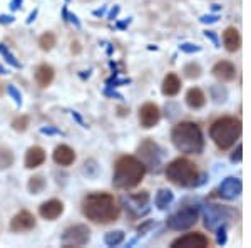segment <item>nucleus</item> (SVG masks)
Returning a JSON list of instances; mask_svg holds the SVG:
<instances>
[{"instance_id":"nucleus-1","label":"nucleus","mask_w":251,"mask_h":248,"mask_svg":"<svg viewBox=\"0 0 251 248\" xmlns=\"http://www.w3.org/2000/svg\"><path fill=\"white\" fill-rule=\"evenodd\" d=\"M121 208L109 193H92L82 200V215L87 220L100 225H107L119 218Z\"/></svg>"},{"instance_id":"nucleus-2","label":"nucleus","mask_w":251,"mask_h":248,"mask_svg":"<svg viewBox=\"0 0 251 248\" xmlns=\"http://www.w3.org/2000/svg\"><path fill=\"white\" fill-rule=\"evenodd\" d=\"M146 174V166L141 160L134 156H121L116 161L112 185L117 190H131L136 188L143 181Z\"/></svg>"},{"instance_id":"nucleus-3","label":"nucleus","mask_w":251,"mask_h":248,"mask_svg":"<svg viewBox=\"0 0 251 248\" xmlns=\"http://www.w3.org/2000/svg\"><path fill=\"white\" fill-rule=\"evenodd\" d=\"M171 139L177 151L186 154H201L204 149V138L200 126L191 121H183L173 129Z\"/></svg>"},{"instance_id":"nucleus-4","label":"nucleus","mask_w":251,"mask_h":248,"mask_svg":"<svg viewBox=\"0 0 251 248\" xmlns=\"http://www.w3.org/2000/svg\"><path fill=\"white\" fill-rule=\"evenodd\" d=\"M209 136H211V139L218 148L226 151L241 136V121L236 119V117H221V119L214 121L211 124Z\"/></svg>"},{"instance_id":"nucleus-5","label":"nucleus","mask_w":251,"mask_h":248,"mask_svg":"<svg viewBox=\"0 0 251 248\" xmlns=\"http://www.w3.org/2000/svg\"><path fill=\"white\" fill-rule=\"evenodd\" d=\"M166 178L176 186H196V180L200 178L198 168L193 161L186 158H177L166 166Z\"/></svg>"},{"instance_id":"nucleus-6","label":"nucleus","mask_w":251,"mask_h":248,"mask_svg":"<svg viewBox=\"0 0 251 248\" xmlns=\"http://www.w3.org/2000/svg\"><path fill=\"white\" fill-rule=\"evenodd\" d=\"M198 217H200L198 206L188 205V206H183L181 210H177L176 213H173L171 217H168L166 225H168V228H171L174 231H183L196 225Z\"/></svg>"},{"instance_id":"nucleus-7","label":"nucleus","mask_w":251,"mask_h":248,"mask_svg":"<svg viewBox=\"0 0 251 248\" xmlns=\"http://www.w3.org/2000/svg\"><path fill=\"white\" fill-rule=\"evenodd\" d=\"M204 215V226L209 231H216L218 226L225 225L228 220H231L233 211L228 206H220V205H206L203 208Z\"/></svg>"},{"instance_id":"nucleus-8","label":"nucleus","mask_w":251,"mask_h":248,"mask_svg":"<svg viewBox=\"0 0 251 248\" xmlns=\"http://www.w3.org/2000/svg\"><path fill=\"white\" fill-rule=\"evenodd\" d=\"M62 245L64 247H84L86 243H89L91 240V230L86 225H75V226H69L64 231L62 237Z\"/></svg>"},{"instance_id":"nucleus-9","label":"nucleus","mask_w":251,"mask_h":248,"mask_svg":"<svg viewBox=\"0 0 251 248\" xmlns=\"http://www.w3.org/2000/svg\"><path fill=\"white\" fill-rule=\"evenodd\" d=\"M137 151H139V156L143 158L144 166H149V168H152V169H157L161 166L164 151L154 143V141L146 139L144 143L139 146Z\"/></svg>"},{"instance_id":"nucleus-10","label":"nucleus","mask_w":251,"mask_h":248,"mask_svg":"<svg viewBox=\"0 0 251 248\" xmlns=\"http://www.w3.org/2000/svg\"><path fill=\"white\" fill-rule=\"evenodd\" d=\"M148 203H149V193L148 191H141L136 194H129V196L123 198V205L126 206V210L131 215H141V210L148 211Z\"/></svg>"},{"instance_id":"nucleus-11","label":"nucleus","mask_w":251,"mask_h":248,"mask_svg":"<svg viewBox=\"0 0 251 248\" xmlns=\"http://www.w3.org/2000/svg\"><path fill=\"white\" fill-rule=\"evenodd\" d=\"M173 248H206L209 247V238L203 233H188L184 237L176 238L171 243Z\"/></svg>"},{"instance_id":"nucleus-12","label":"nucleus","mask_w":251,"mask_h":248,"mask_svg":"<svg viewBox=\"0 0 251 248\" xmlns=\"http://www.w3.org/2000/svg\"><path fill=\"white\" fill-rule=\"evenodd\" d=\"M159 119H161V111H159V108H157L156 104L146 103V104L141 106V109H139V123H141L143 128H146V129L154 128V126L159 123Z\"/></svg>"},{"instance_id":"nucleus-13","label":"nucleus","mask_w":251,"mask_h":248,"mask_svg":"<svg viewBox=\"0 0 251 248\" xmlns=\"http://www.w3.org/2000/svg\"><path fill=\"white\" fill-rule=\"evenodd\" d=\"M220 196L225 198V200H234L241 194L243 191V183L240 178H234V176H229L226 180H223V183L220 185Z\"/></svg>"},{"instance_id":"nucleus-14","label":"nucleus","mask_w":251,"mask_h":248,"mask_svg":"<svg viewBox=\"0 0 251 248\" xmlns=\"http://www.w3.org/2000/svg\"><path fill=\"white\" fill-rule=\"evenodd\" d=\"M32 228H35V217L30 211H20L10 221L12 231H29Z\"/></svg>"},{"instance_id":"nucleus-15","label":"nucleus","mask_w":251,"mask_h":248,"mask_svg":"<svg viewBox=\"0 0 251 248\" xmlns=\"http://www.w3.org/2000/svg\"><path fill=\"white\" fill-rule=\"evenodd\" d=\"M213 74L221 83H231V81H234V77H236V67L231 62H228V60H220V62L214 64Z\"/></svg>"},{"instance_id":"nucleus-16","label":"nucleus","mask_w":251,"mask_h":248,"mask_svg":"<svg viewBox=\"0 0 251 248\" xmlns=\"http://www.w3.org/2000/svg\"><path fill=\"white\" fill-rule=\"evenodd\" d=\"M64 211V203L59 200H49L46 203H42L39 208V213L42 218L46 220H57Z\"/></svg>"},{"instance_id":"nucleus-17","label":"nucleus","mask_w":251,"mask_h":248,"mask_svg":"<svg viewBox=\"0 0 251 248\" xmlns=\"http://www.w3.org/2000/svg\"><path fill=\"white\" fill-rule=\"evenodd\" d=\"M54 161L59 166H71L75 161V153L71 146L60 144L54 149Z\"/></svg>"},{"instance_id":"nucleus-18","label":"nucleus","mask_w":251,"mask_h":248,"mask_svg":"<svg viewBox=\"0 0 251 248\" xmlns=\"http://www.w3.org/2000/svg\"><path fill=\"white\" fill-rule=\"evenodd\" d=\"M223 46L226 47L228 52H236L241 47V35L238 29L228 27V29L223 32Z\"/></svg>"},{"instance_id":"nucleus-19","label":"nucleus","mask_w":251,"mask_h":248,"mask_svg":"<svg viewBox=\"0 0 251 248\" xmlns=\"http://www.w3.org/2000/svg\"><path fill=\"white\" fill-rule=\"evenodd\" d=\"M46 161V151H44L40 146H32L25 154V168L34 169L39 168L42 163Z\"/></svg>"},{"instance_id":"nucleus-20","label":"nucleus","mask_w":251,"mask_h":248,"mask_svg":"<svg viewBox=\"0 0 251 248\" xmlns=\"http://www.w3.org/2000/svg\"><path fill=\"white\" fill-rule=\"evenodd\" d=\"M54 81V69L47 64H40V66L35 69V83L39 84L40 87H47L52 84Z\"/></svg>"},{"instance_id":"nucleus-21","label":"nucleus","mask_w":251,"mask_h":248,"mask_svg":"<svg viewBox=\"0 0 251 248\" xmlns=\"http://www.w3.org/2000/svg\"><path fill=\"white\" fill-rule=\"evenodd\" d=\"M186 103L191 109H201L206 104V96L200 87H191L186 94Z\"/></svg>"},{"instance_id":"nucleus-22","label":"nucleus","mask_w":251,"mask_h":248,"mask_svg":"<svg viewBox=\"0 0 251 248\" xmlns=\"http://www.w3.org/2000/svg\"><path fill=\"white\" fill-rule=\"evenodd\" d=\"M181 91V81L176 74H168L163 81V94L164 96H176Z\"/></svg>"},{"instance_id":"nucleus-23","label":"nucleus","mask_w":251,"mask_h":248,"mask_svg":"<svg viewBox=\"0 0 251 248\" xmlns=\"http://www.w3.org/2000/svg\"><path fill=\"white\" fill-rule=\"evenodd\" d=\"M173 200H174V194H173V191L171 190H166V188H163V190H159L157 191V194H156V206L159 210H166L168 208L169 205L173 203Z\"/></svg>"},{"instance_id":"nucleus-24","label":"nucleus","mask_w":251,"mask_h":248,"mask_svg":"<svg viewBox=\"0 0 251 248\" xmlns=\"http://www.w3.org/2000/svg\"><path fill=\"white\" fill-rule=\"evenodd\" d=\"M46 186H47V183H46V180H44V176L37 174V176L30 178L27 188H29V191L32 194H39V193H42V191L46 190Z\"/></svg>"},{"instance_id":"nucleus-25","label":"nucleus","mask_w":251,"mask_h":248,"mask_svg":"<svg viewBox=\"0 0 251 248\" xmlns=\"http://www.w3.org/2000/svg\"><path fill=\"white\" fill-rule=\"evenodd\" d=\"M124 231L123 230H116V231H109V233L104 237V243L107 247H117L124 242Z\"/></svg>"},{"instance_id":"nucleus-26","label":"nucleus","mask_w":251,"mask_h":248,"mask_svg":"<svg viewBox=\"0 0 251 248\" xmlns=\"http://www.w3.org/2000/svg\"><path fill=\"white\" fill-rule=\"evenodd\" d=\"M55 42H57V39H55V35L52 34V32H46V34L40 35V39H39V46L42 51H50V49H54Z\"/></svg>"},{"instance_id":"nucleus-27","label":"nucleus","mask_w":251,"mask_h":248,"mask_svg":"<svg viewBox=\"0 0 251 248\" xmlns=\"http://www.w3.org/2000/svg\"><path fill=\"white\" fill-rule=\"evenodd\" d=\"M183 72L188 79H198V77L201 76V72H203V69H201V66L198 62H189L184 66Z\"/></svg>"},{"instance_id":"nucleus-28","label":"nucleus","mask_w":251,"mask_h":248,"mask_svg":"<svg viewBox=\"0 0 251 248\" xmlns=\"http://www.w3.org/2000/svg\"><path fill=\"white\" fill-rule=\"evenodd\" d=\"M27 126H29V117H27V116H19V117H15V119L12 121V128H14L15 131H19V133L25 131Z\"/></svg>"},{"instance_id":"nucleus-29","label":"nucleus","mask_w":251,"mask_h":248,"mask_svg":"<svg viewBox=\"0 0 251 248\" xmlns=\"http://www.w3.org/2000/svg\"><path fill=\"white\" fill-rule=\"evenodd\" d=\"M12 163H14V156H12L9 149L5 148L0 149V166L2 168H9V166H12Z\"/></svg>"},{"instance_id":"nucleus-30","label":"nucleus","mask_w":251,"mask_h":248,"mask_svg":"<svg viewBox=\"0 0 251 248\" xmlns=\"http://www.w3.org/2000/svg\"><path fill=\"white\" fill-rule=\"evenodd\" d=\"M211 94L214 103H225L228 92H226V89H221V86H214V89L211 87Z\"/></svg>"},{"instance_id":"nucleus-31","label":"nucleus","mask_w":251,"mask_h":248,"mask_svg":"<svg viewBox=\"0 0 251 248\" xmlns=\"http://www.w3.org/2000/svg\"><path fill=\"white\" fill-rule=\"evenodd\" d=\"M0 52H2V54H3V57H5V60L10 64V66H14V67H20L19 60L15 59L14 55L10 54V52H9V49H7L5 46H2V47H0Z\"/></svg>"},{"instance_id":"nucleus-32","label":"nucleus","mask_w":251,"mask_h":248,"mask_svg":"<svg viewBox=\"0 0 251 248\" xmlns=\"http://www.w3.org/2000/svg\"><path fill=\"white\" fill-rule=\"evenodd\" d=\"M7 92L12 96V99L15 101V104H17V106L22 104V96H20V92L15 89V86H7Z\"/></svg>"},{"instance_id":"nucleus-33","label":"nucleus","mask_w":251,"mask_h":248,"mask_svg":"<svg viewBox=\"0 0 251 248\" xmlns=\"http://www.w3.org/2000/svg\"><path fill=\"white\" fill-rule=\"evenodd\" d=\"M179 51L181 52H186V54H193V52H200L201 47L200 46H194V44H181L179 46Z\"/></svg>"},{"instance_id":"nucleus-34","label":"nucleus","mask_w":251,"mask_h":248,"mask_svg":"<svg viewBox=\"0 0 251 248\" xmlns=\"http://www.w3.org/2000/svg\"><path fill=\"white\" fill-rule=\"evenodd\" d=\"M216 231H218V243H220V245H225L226 243V226L225 225L218 226Z\"/></svg>"},{"instance_id":"nucleus-35","label":"nucleus","mask_w":251,"mask_h":248,"mask_svg":"<svg viewBox=\"0 0 251 248\" xmlns=\"http://www.w3.org/2000/svg\"><path fill=\"white\" fill-rule=\"evenodd\" d=\"M243 146L241 144H238V148H236V151H234L233 154H231V161L233 163H240L241 160H243Z\"/></svg>"},{"instance_id":"nucleus-36","label":"nucleus","mask_w":251,"mask_h":248,"mask_svg":"<svg viewBox=\"0 0 251 248\" xmlns=\"http://www.w3.org/2000/svg\"><path fill=\"white\" fill-rule=\"evenodd\" d=\"M204 35H206V37H208V39H211V40H213L214 47H220V40H218L216 34H214L213 30H206V32H204Z\"/></svg>"},{"instance_id":"nucleus-37","label":"nucleus","mask_w":251,"mask_h":248,"mask_svg":"<svg viewBox=\"0 0 251 248\" xmlns=\"http://www.w3.org/2000/svg\"><path fill=\"white\" fill-rule=\"evenodd\" d=\"M200 20L203 24H213V22H218V15H203Z\"/></svg>"},{"instance_id":"nucleus-38","label":"nucleus","mask_w":251,"mask_h":248,"mask_svg":"<svg viewBox=\"0 0 251 248\" xmlns=\"http://www.w3.org/2000/svg\"><path fill=\"white\" fill-rule=\"evenodd\" d=\"M152 226H154V221H146L143 226L137 228V231H139V233H144V231H148L149 228H152Z\"/></svg>"},{"instance_id":"nucleus-39","label":"nucleus","mask_w":251,"mask_h":248,"mask_svg":"<svg viewBox=\"0 0 251 248\" xmlns=\"http://www.w3.org/2000/svg\"><path fill=\"white\" fill-rule=\"evenodd\" d=\"M22 2H24V0H12V2H10V9L12 10H17L19 7L22 5Z\"/></svg>"},{"instance_id":"nucleus-40","label":"nucleus","mask_w":251,"mask_h":248,"mask_svg":"<svg viewBox=\"0 0 251 248\" xmlns=\"http://www.w3.org/2000/svg\"><path fill=\"white\" fill-rule=\"evenodd\" d=\"M40 133L42 134H59L57 129H52V128H42L40 129Z\"/></svg>"},{"instance_id":"nucleus-41","label":"nucleus","mask_w":251,"mask_h":248,"mask_svg":"<svg viewBox=\"0 0 251 248\" xmlns=\"http://www.w3.org/2000/svg\"><path fill=\"white\" fill-rule=\"evenodd\" d=\"M0 22H2V24H12V22H14V17H12V15H7V17H5V15H0Z\"/></svg>"},{"instance_id":"nucleus-42","label":"nucleus","mask_w":251,"mask_h":248,"mask_svg":"<svg viewBox=\"0 0 251 248\" xmlns=\"http://www.w3.org/2000/svg\"><path fill=\"white\" fill-rule=\"evenodd\" d=\"M69 19H71V22H72V24H75V27H80V22H79L77 17H75L74 14H71V15H69Z\"/></svg>"},{"instance_id":"nucleus-43","label":"nucleus","mask_w":251,"mask_h":248,"mask_svg":"<svg viewBox=\"0 0 251 248\" xmlns=\"http://www.w3.org/2000/svg\"><path fill=\"white\" fill-rule=\"evenodd\" d=\"M117 12H119V7H114V9L111 10V14H109V19H111V20H114V17L117 15Z\"/></svg>"},{"instance_id":"nucleus-44","label":"nucleus","mask_w":251,"mask_h":248,"mask_svg":"<svg viewBox=\"0 0 251 248\" xmlns=\"http://www.w3.org/2000/svg\"><path fill=\"white\" fill-rule=\"evenodd\" d=\"M35 17H37V10H34L32 14L29 15V19H27V24H30V22H34Z\"/></svg>"},{"instance_id":"nucleus-45","label":"nucleus","mask_w":251,"mask_h":248,"mask_svg":"<svg viewBox=\"0 0 251 248\" xmlns=\"http://www.w3.org/2000/svg\"><path fill=\"white\" fill-rule=\"evenodd\" d=\"M0 74H7V71H5V69H3L2 66H0Z\"/></svg>"}]
</instances>
